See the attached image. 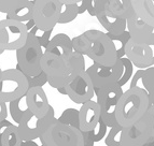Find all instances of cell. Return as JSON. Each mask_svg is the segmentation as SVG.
I'll return each mask as SVG.
<instances>
[{"mask_svg":"<svg viewBox=\"0 0 154 146\" xmlns=\"http://www.w3.org/2000/svg\"><path fill=\"white\" fill-rule=\"evenodd\" d=\"M42 72L48 76V84L55 89L66 87L85 69L84 56L79 53H71L67 56L44 53L41 59Z\"/></svg>","mask_w":154,"mask_h":146,"instance_id":"cell-1","label":"cell"},{"mask_svg":"<svg viewBox=\"0 0 154 146\" xmlns=\"http://www.w3.org/2000/svg\"><path fill=\"white\" fill-rule=\"evenodd\" d=\"M72 45L73 52L88 56L94 64L111 66L119 60L111 39L101 30H86L72 39Z\"/></svg>","mask_w":154,"mask_h":146,"instance_id":"cell-2","label":"cell"},{"mask_svg":"<svg viewBox=\"0 0 154 146\" xmlns=\"http://www.w3.org/2000/svg\"><path fill=\"white\" fill-rule=\"evenodd\" d=\"M151 106L146 91L137 88H128L122 95L116 106V123L122 128H128L138 123Z\"/></svg>","mask_w":154,"mask_h":146,"instance_id":"cell-3","label":"cell"},{"mask_svg":"<svg viewBox=\"0 0 154 146\" xmlns=\"http://www.w3.org/2000/svg\"><path fill=\"white\" fill-rule=\"evenodd\" d=\"M40 141L42 146H84V134L55 117L43 130Z\"/></svg>","mask_w":154,"mask_h":146,"instance_id":"cell-4","label":"cell"},{"mask_svg":"<svg viewBox=\"0 0 154 146\" xmlns=\"http://www.w3.org/2000/svg\"><path fill=\"white\" fill-rule=\"evenodd\" d=\"M43 55L44 51L39 42L31 34H28L26 44L16 51V69L25 76H38L42 73L41 59Z\"/></svg>","mask_w":154,"mask_h":146,"instance_id":"cell-5","label":"cell"},{"mask_svg":"<svg viewBox=\"0 0 154 146\" xmlns=\"http://www.w3.org/2000/svg\"><path fill=\"white\" fill-rule=\"evenodd\" d=\"M29 90L27 77L17 69L3 70L0 74V101L10 103L25 97Z\"/></svg>","mask_w":154,"mask_h":146,"instance_id":"cell-6","label":"cell"},{"mask_svg":"<svg viewBox=\"0 0 154 146\" xmlns=\"http://www.w3.org/2000/svg\"><path fill=\"white\" fill-rule=\"evenodd\" d=\"M126 57L139 69L154 67V32L142 38H131L126 46Z\"/></svg>","mask_w":154,"mask_h":146,"instance_id":"cell-7","label":"cell"},{"mask_svg":"<svg viewBox=\"0 0 154 146\" xmlns=\"http://www.w3.org/2000/svg\"><path fill=\"white\" fill-rule=\"evenodd\" d=\"M29 31L26 26L11 19L0 21V51H18L27 42Z\"/></svg>","mask_w":154,"mask_h":146,"instance_id":"cell-8","label":"cell"},{"mask_svg":"<svg viewBox=\"0 0 154 146\" xmlns=\"http://www.w3.org/2000/svg\"><path fill=\"white\" fill-rule=\"evenodd\" d=\"M123 94V88L118 84L103 89H95V95L97 97L96 102L99 106L100 116L109 128L118 124L116 118V106Z\"/></svg>","mask_w":154,"mask_h":146,"instance_id":"cell-9","label":"cell"},{"mask_svg":"<svg viewBox=\"0 0 154 146\" xmlns=\"http://www.w3.org/2000/svg\"><path fill=\"white\" fill-rule=\"evenodd\" d=\"M60 17V0H36L32 19L41 30H53Z\"/></svg>","mask_w":154,"mask_h":146,"instance_id":"cell-10","label":"cell"},{"mask_svg":"<svg viewBox=\"0 0 154 146\" xmlns=\"http://www.w3.org/2000/svg\"><path fill=\"white\" fill-rule=\"evenodd\" d=\"M58 92L68 96L72 102L82 105L93 100V97L95 96V87L91 77L86 73V70H84L66 87L58 89Z\"/></svg>","mask_w":154,"mask_h":146,"instance_id":"cell-11","label":"cell"},{"mask_svg":"<svg viewBox=\"0 0 154 146\" xmlns=\"http://www.w3.org/2000/svg\"><path fill=\"white\" fill-rule=\"evenodd\" d=\"M122 72L123 66L120 59L111 66H103L93 62L92 66L86 69V73L92 79L95 89H103L118 84L119 79H121Z\"/></svg>","mask_w":154,"mask_h":146,"instance_id":"cell-12","label":"cell"},{"mask_svg":"<svg viewBox=\"0 0 154 146\" xmlns=\"http://www.w3.org/2000/svg\"><path fill=\"white\" fill-rule=\"evenodd\" d=\"M55 118L54 109L51 105L49 112L44 116L43 118H38L35 116L30 111H27L23 118H22L21 123L18 124V130L23 138L24 142L28 141H35L37 139H40L42 132L45 129V127L51 123Z\"/></svg>","mask_w":154,"mask_h":146,"instance_id":"cell-13","label":"cell"},{"mask_svg":"<svg viewBox=\"0 0 154 146\" xmlns=\"http://www.w3.org/2000/svg\"><path fill=\"white\" fill-rule=\"evenodd\" d=\"M28 110L38 118H43L48 114L51 105L43 88H29L25 96Z\"/></svg>","mask_w":154,"mask_h":146,"instance_id":"cell-14","label":"cell"},{"mask_svg":"<svg viewBox=\"0 0 154 146\" xmlns=\"http://www.w3.org/2000/svg\"><path fill=\"white\" fill-rule=\"evenodd\" d=\"M80 112V130L84 132H90L99 123L100 118V110L97 102L91 100L88 102L81 105Z\"/></svg>","mask_w":154,"mask_h":146,"instance_id":"cell-15","label":"cell"},{"mask_svg":"<svg viewBox=\"0 0 154 146\" xmlns=\"http://www.w3.org/2000/svg\"><path fill=\"white\" fill-rule=\"evenodd\" d=\"M150 140L151 139L143 123L139 121L135 125L123 129L121 136V146H143Z\"/></svg>","mask_w":154,"mask_h":146,"instance_id":"cell-16","label":"cell"},{"mask_svg":"<svg viewBox=\"0 0 154 146\" xmlns=\"http://www.w3.org/2000/svg\"><path fill=\"white\" fill-rule=\"evenodd\" d=\"M134 12L135 10L131 0H105V11L103 15L114 16L127 21Z\"/></svg>","mask_w":154,"mask_h":146,"instance_id":"cell-17","label":"cell"},{"mask_svg":"<svg viewBox=\"0 0 154 146\" xmlns=\"http://www.w3.org/2000/svg\"><path fill=\"white\" fill-rule=\"evenodd\" d=\"M44 53L56 55V56H67L73 53L72 39L66 34H57L51 38Z\"/></svg>","mask_w":154,"mask_h":146,"instance_id":"cell-18","label":"cell"},{"mask_svg":"<svg viewBox=\"0 0 154 146\" xmlns=\"http://www.w3.org/2000/svg\"><path fill=\"white\" fill-rule=\"evenodd\" d=\"M126 22H127V31L131 38H142L154 32L153 27L139 17L136 12H134Z\"/></svg>","mask_w":154,"mask_h":146,"instance_id":"cell-19","label":"cell"},{"mask_svg":"<svg viewBox=\"0 0 154 146\" xmlns=\"http://www.w3.org/2000/svg\"><path fill=\"white\" fill-rule=\"evenodd\" d=\"M97 19L107 31V34L111 36H119L127 30V22L122 18L110 15H101L97 16Z\"/></svg>","mask_w":154,"mask_h":146,"instance_id":"cell-20","label":"cell"},{"mask_svg":"<svg viewBox=\"0 0 154 146\" xmlns=\"http://www.w3.org/2000/svg\"><path fill=\"white\" fill-rule=\"evenodd\" d=\"M131 4L137 15L154 28V0H131Z\"/></svg>","mask_w":154,"mask_h":146,"instance_id":"cell-21","label":"cell"},{"mask_svg":"<svg viewBox=\"0 0 154 146\" xmlns=\"http://www.w3.org/2000/svg\"><path fill=\"white\" fill-rule=\"evenodd\" d=\"M35 1L23 0V2L18 5L15 10L7 15V19L15 21L18 23L25 24L32 19V11Z\"/></svg>","mask_w":154,"mask_h":146,"instance_id":"cell-22","label":"cell"},{"mask_svg":"<svg viewBox=\"0 0 154 146\" xmlns=\"http://www.w3.org/2000/svg\"><path fill=\"white\" fill-rule=\"evenodd\" d=\"M79 15L75 0H60V17L58 24H68Z\"/></svg>","mask_w":154,"mask_h":146,"instance_id":"cell-23","label":"cell"},{"mask_svg":"<svg viewBox=\"0 0 154 146\" xmlns=\"http://www.w3.org/2000/svg\"><path fill=\"white\" fill-rule=\"evenodd\" d=\"M28 111V106L26 103V98L22 97L20 99L12 101L9 103V112L12 117V119L15 121L16 125L21 123L22 118L25 116V114Z\"/></svg>","mask_w":154,"mask_h":146,"instance_id":"cell-24","label":"cell"},{"mask_svg":"<svg viewBox=\"0 0 154 146\" xmlns=\"http://www.w3.org/2000/svg\"><path fill=\"white\" fill-rule=\"evenodd\" d=\"M23 142V138L20 133L17 125L10 126L1 136L2 146H22Z\"/></svg>","mask_w":154,"mask_h":146,"instance_id":"cell-25","label":"cell"},{"mask_svg":"<svg viewBox=\"0 0 154 146\" xmlns=\"http://www.w3.org/2000/svg\"><path fill=\"white\" fill-rule=\"evenodd\" d=\"M106 34H107V32H106ZM108 37L111 39L113 45L116 47L118 59H122V58H124V57H126V46L128 44L129 40L131 39L128 31L127 30L124 31L123 34H119V36H111V34H108Z\"/></svg>","mask_w":154,"mask_h":146,"instance_id":"cell-26","label":"cell"},{"mask_svg":"<svg viewBox=\"0 0 154 146\" xmlns=\"http://www.w3.org/2000/svg\"><path fill=\"white\" fill-rule=\"evenodd\" d=\"M57 119L62 124L80 129V112L77 109H73V108L66 109Z\"/></svg>","mask_w":154,"mask_h":146,"instance_id":"cell-27","label":"cell"},{"mask_svg":"<svg viewBox=\"0 0 154 146\" xmlns=\"http://www.w3.org/2000/svg\"><path fill=\"white\" fill-rule=\"evenodd\" d=\"M120 60H121V64H122V66H123V72H122L121 79H119L118 85L123 88L124 85L127 84V82H129L131 79V77H133L134 64L127 57H124V58L120 59Z\"/></svg>","mask_w":154,"mask_h":146,"instance_id":"cell-28","label":"cell"},{"mask_svg":"<svg viewBox=\"0 0 154 146\" xmlns=\"http://www.w3.org/2000/svg\"><path fill=\"white\" fill-rule=\"evenodd\" d=\"M123 132V128L116 124V126L111 127L108 134L106 136L105 143L107 146H121V136Z\"/></svg>","mask_w":154,"mask_h":146,"instance_id":"cell-29","label":"cell"},{"mask_svg":"<svg viewBox=\"0 0 154 146\" xmlns=\"http://www.w3.org/2000/svg\"><path fill=\"white\" fill-rule=\"evenodd\" d=\"M52 31H53V30H49V31L41 30V29L38 28L37 26H35V27H33V28L29 31V34H31L33 38L36 39L37 41L39 42V44L41 45L42 49H43V51H44V49H46L48 44L50 43Z\"/></svg>","mask_w":154,"mask_h":146,"instance_id":"cell-30","label":"cell"},{"mask_svg":"<svg viewBox=\"0 0 154 146\" xmlns=\"http://www.w3.org/2000/svg\"><path fill=\"white\" fill-rule=\"evenodd\" d=\"M144 86H146V91L150 98L151 104L154 106V67L146 70Z\"/></svg>","mask_w":154,"mask_h":146,"instance_id":"cell-31","label":"cell"},{"mask_svg":"<svg viewBox=\"0 0 154 146\" xmlns=\"http://www.w3.org/2000/svg\"><path fill=\"white\" fill-rule=\"evenodd\" d=\"M107 129H108V126L106 125L105 121L100 118L99 123H98V125L96 126L95 128L93 129L92 131H90V132H85V133L88 134V138L95 143V142L101 141V139L105 138L106 133H107Z\"/></svg>","mask_w":154,"mask_h":146,"instance_id":"cell-32","label":"cell"},{"mask_svg":"<svg viewBox=\"0 0 154 146\" xmlns=\"http://www.w3.org/2000/svg\"><path fill=\"white\" fill-rule=\"evenodd\" d=\"M143 123L144 127H146V131L150 136V139L152 141H154V106L151 104L149 110L146 111L143 117L140 119Z\"/></svg>","mask_w":154,"mask_h":146,"instance_id":"cell-33","label":"cell"},{"mask_svg":"<svg viewBox=\"0 0 154 146\" xmlns=\"http://www.w3.org/2000/svg\"><path fill=\"white\" fill-rule=\"evenodd\" d=\"M146 70L139 69L136 73L133 75L131 79V85L129 88H137L146 91V86H144V75H146Z\"/></svg>","mask_w":154,"mask_h":146,"instance_id":"cell-34","label":"cell"},{"mask_svg":"<svg viewBox=\"0 0 154 146\" xmlns=\"http://www.w3.org/2000/svg\"><path fill=\"white\" fill-rule=\"evenodd\" d=\"M23 0H0V12L7 13V15L15 10Z\"/></svg>","mask_w":154,"mask_h":146,"instance_id":"cell-35","label":"cell"},{"mask_svg":"<svg viewBox=\"0 0 154 146\" xmlns=\"http://www.w3.org/2000/svg\"><path fill=\"white\" fill-rule=\"evenodd\" d=\"M27 77V81H28L29 88H36V87H43L44 85L48 83V76L44 72H42L41 74H39L38 76H33V77Z\"/></svg>","mask_w":154,"mask_h":146,"instance_id":"cell-36","label":"cell"},{"mask_svg":"<svg viewBox=\"0 0 154 146\" xmlns=\"http://www.w3.org/2000/svg\"><path fill=\"white\" fill-rule=\"evenodd\" d=\"M77 2V8H78V13L82 14L85 11H88V4H90V0H75Z\"/></svg>","mask_w":154,"mask_h":146,"instance_id":"cell-37","label":"cell"},{"mask_svg":"<svg viewBox=\"0 0 154 146\" xmlns=\"http://www.w3.org/2000/svg\"><path fill=\"white\" fill-rule=\"evenodd\" d=\"M8 113H9V110H8V106H7V103L0 101V123L7 121Z\"/></svg>","mask_w":154,"mask_h":146,"instance_id":"cell-38","label":"cell"},{"mask_svg":"<svg viewBox=\"0 0 154 146\" xmlns=\"http://www.w3.org/2000/svg\"><path fill=\"white\" fill-rule=\"evenodd\" d=\"M88 12L91 16H95V9H94V5H93V0H90V4H88Z\"/></svg>","mask_w":154,"mask_h":146,"instance_id":"cell-39","label":"cell"},{"mask_svg":"<svg viewBox=\"0 0 154 146\" xmlns=\"http://www.w3.org/2000/svg\"><path fill=\"white\" fill-rule=\"evenodd\" d=\"M24 25L26 26V28H27V30L30 31L31 29H32L33 27L36 26V23L33 22V19H31V21H29V22H27V23H25V24H24Z\"/></svg>","mask_w":154,"mask_h":146,"instance_id":"cell-40","label":"cell"},{"mask_svg":"<svg viewBox=\"0 0 154 146\" xmlns=\"http://www.w3.org/2000/svg\"><path fill=\"white\" fill-rule=\"evenodd\" d=\"M22 146H39L35 141H28V142H23Z\"/></svg>","mask_w":154,"mask_h":146,"instance_id":"cell-41","label":"cell"},{"mask_svg":"<svg viewBox=\"0 0 154 146\" xmlns=\"http://www.w3.org/2000/svg\"><path fill=\"white\" fill-rule=\"evenodd\" d=\"M143 146H154V141H152V140H150L149 142H146V144H144Z\"/></svg>","mask_w":154,"mask_h":146,"instance_id":"cell-42","label":"cell"},{"mask_svg":"<svg viewBox=\"0 0 154 146\" xmlns=\"http://www.w3.org/2000/svg\"><path fill=\"white\" fill-rule=\"evenodd\" d=\"M2 53H3V51H0V55L2 54Z\"/></svg>","mask_w":154,"mask_h":146,"instance_id":"cell-43","label":"cell"},{"mask_svg":"<svg viewBox=\"0 0 154 146\" xmlns=\"http://www.w3.org/2000/svg\"><path fill=\"white\" fill-rule=\"evenodd\" d=\"M1 72H2V70H1V69H0V74H1Z\"/></svg>","mask_w":154,"mask_h":146,"instance_id":"cell-44","label":"cell"},{"mask_svg":"<svg viewBox=\"0 0 154 146\" xmlns=\"http://www.w3.org/2000/svg\"><path fill=\"white\" fill-rule=\"evenodd\" d=\"M41 146H42V145H41Z\"/></svg>","mask_w":154,"mask_h":146,"instance_id":"cell-45","label":"cell"}]
</instances>
